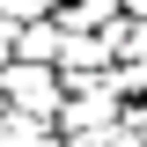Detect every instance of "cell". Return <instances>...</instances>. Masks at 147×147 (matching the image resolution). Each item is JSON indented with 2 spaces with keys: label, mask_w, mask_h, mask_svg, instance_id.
I'll use <instances>...</instances> for the list:
<instances>
[{
  "label": "cell",
  "mask_w": 147,
  "mask_h": 147,
  "mask_svg": "<svg viewBox=\"0 0 147 147\" xmlns=\"http://www.w3.org/2000/svg\"><path fill=\"white\" fill-rule=\"evenodd\" d=\"M118 110H125V96L110 88V74H96V81H81V88H66V103H59V140L66 147H96L110 125H118Z\"/></svg>",
  "instance_id": "6da1fadb"
},
{
  "label": "cell",
  "mask_w": 147,
  "mask_h": 147,
  "mask_svg": "<svg viewBox=\"0 0 147 147\" xmlns=\"http://www.w3.org/2000/svg\"><path fill=\"white\" fill-rule=\"evenodd\" d=\"M0 96H7V110H22V118H59V103H66V81H59V66L7 59V66H0Z\"/></svg>",
  "instance_id": "7a4b0ae2"
},
{
  "label": "cell",
  "mask_w": 147,
  "mask_h": 147,
  "mask_svg": "<svg viewBox=\"0 0 147 147\" xmlns=\"http://www.w3.org/2000/svg\"><path fill=\"white\" fill-rule=\"evenodd\" d=\"M52 66H59V81H66V88H81V81L110 74V44H103V30H66Z\"/></svg>",
  "instance_id": "3957f363"
},
{
  "label": "cell",
  "mask_w": 147,
  "mask_h": 147,
  "mask_svg": "<svg viewBox=\"0 0 147 147\" xmlns=\"http://www.w3.org/2000/svg\"><path fill=\"white\" fill-rule=\"evenodd\" d=\"M59 15H37V22H15V59H37V66H52L59 59Z\"/></svg>",
  "instance_id": "277c9868"
},
{
  "label": "cell",
  "mask_w": 147,
  "mask_h": 147,
  "mask_svg": "<svg viewBox=\"0 0 147 147\" xmlns=\"http://www.w3.org/2000/svg\"><path fill=\"white\" fill-rule=\"evenodd\" d=\"M0 147H66V140H59L52 118H22V110H7V118H0Z\"/></svg>",
  "instance_id": "5b68a950"
},
{
  "label": "cell",
  "mask_w": 147,
  "mask_h": 147,
  "mask_svg": "<svg viewBox=\"0 0 147 147\" xmlns=\"http://www.w3.org/2000/svg\"><path fill=\"white\" fill-rule=\"evenodd\" d=\"M96 147H147V140H140V132L125 125V118H118V125H110V132H103V140H96Z\"/></svg>",
  "instance_id": "8992f818"
},
{
  "label": "cell",
  "mask_w": 147,
  "mask_h": 147,
  "mask_svg": "<svg viewBox=\"0 0 147 147\" xmlns=\"http://www.w3.org/2000/svg\"><path fill=\"white\" fill-rule=\"evenodd\" d=\"M7 59H15V22L0 15V66H7Z\"/></svg>",
  "instance_id": "52a82bcc"
},
{
  "label": "cell",
  "mask_w": 147,
  "mask_h": 147,
  "mask_svg": "<svg viewBox=\"0 0 147 147\" xmlns=\"http://www.w3.org/2000/svg\"><path fill=\"white\" fill-rule=\"evenodd\" d=\"M0 118H7V96H0Z\"/></svg>",
  "instance_id": "ba28073f"
}]
</instances>
